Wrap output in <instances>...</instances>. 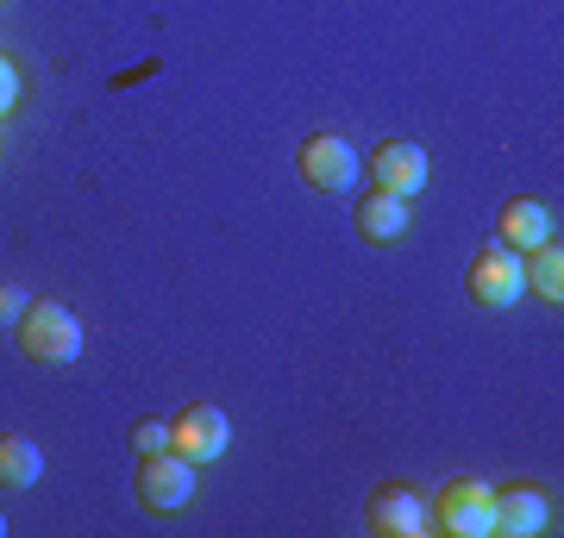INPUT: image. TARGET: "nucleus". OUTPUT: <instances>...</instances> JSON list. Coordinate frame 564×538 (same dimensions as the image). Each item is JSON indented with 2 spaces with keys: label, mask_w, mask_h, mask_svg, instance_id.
Here are the masks:
<instances>
[{
  "label": "nucleus",
  "mask_w": 564,
  "mask_h": 538,
  "mask_svg": "<svg viewBox=\"0 0 564 538\" xmlns=\"http://www.w3.org/2000/svg\"><path fill=\"white\" fill-rule=\"evenodd\" d=\"M25 307H32V295H25L20 282H0V326H20Z\"/></svg>",
  "instance_id": "2eb2a0df"
},
{
  "label": "nucleus",
  "mask_w": 564,
  "mask_h": 538,
  "mask_svg": "<svg viewBox=\"0 0 564 538\" xmlns=\"http://www.w3.org/2000/svg\"><path fill=\"white\" fill-rule=\"evenodd\" d=\"M188 501H195V463L182 458V451H151V458H139V507L176 514Z\"/></svg>",
  "instance_id": "423d86ee"
},
{
  "label": "nucleus",
  "mask_w": 564,
  "mask_h": 538,
  "mask_svg": "<svg viewBox=\"0 0 564 538\" xmlns=\"http://www.w3.org/2000/svg\"><path fill=\"white\" fill-rule=\"evenodd\" d=\"M370 526L383 538H421L426 532V495L408 488V482H383L370 495Z\"/></svg>",
  "instance_id": "6e6552de"
},
{
  "label": "nucleus",
  "mask_w": 564,
  "mask_h": 538,
  "mask_svg": "<svg viewBox=\"0 0 564 538\" xmlns=\"http://www.w3.org/2000/svg\"><path fill=\"white\" fill-rule=\"evenodd\" d=\"M521 288H527L521 251H508L502 239L484 244V251H477V263H470V276H464V295L477 300L484 314H502V307H514V300H521Z\"/></svg>",
  "instance_id": "7ed1b4c3"
},
{
  "label": "nucleus",
  "mask_w": 564,
  "mask_h": 538,
  "mask_svg": "<svg viewBox=\"0 0 564 538\" xmlns=\"http://www.w3.org/2000/svg\"><path fill=\"white\" fill-rule=\"evenodd\" d=\"M370 182H377V188H389V195L414 200V195L426 188V151H421L414 139L377 144V151H370Z\"/></svg>",
  "instance_id": "0eeeda50"
},
{
  "label": "nucleus",
  "mask_w": 564,
  "mask_h": 538,
  "mask_svg": "<svg viewBox=\"0 0 564 538\" xmlns=\"http://www.w3.org/2000/svg\"><path fill=\"white\" fill-rule=\"evenodd\" d=\"M426 532L445 538H496V488L477 476L445 482L440 495L426 501Z\"/></svg>",
  "instance_id": "f257e3e1"
},
{
  "label": "nucleus",
  "mask_w": 564,
  "mask_h": 538,
  "mask_svg": "<svg viewBox=\"0 0 564 538\" xmlns=\"http://www.w3.org/2000/svg\"><path fill=\"white\" fill-rule=\"evenodd\" d=\"M0 532H7V514H0Z\"/></svg>",
  "instance_id": "f3484780"
},
{
  "label": "nucleus",
  "mask_w": 564,
  "mask_h": 538,
  "mask_svg": "<svg viewBox=\"0 0 564 538\" xmlns=\"http://www.w3.org/2000/svg\"><path fill=\"white\" fill-rule=\"evenodd\" d=\"M295 169H302V182L307 188H321V195H351V188H358V151H351V139H339V132H314V139H302Z\"/></svg>",
  "instance_id": "20e7f679"
},
{
  "label": "nucleus",
  "mask_w": 564,
  "mask_h": 538,
  "mask_svg": "<svg viewBox=\"0 0 564 538\" xmlns=\"http://www.w3.org/2000/svg\"><path fill=\"white\" fill-rule=\"evenodd\" d=\"M132 451H139V458L170 451V419H139V426H132Z\"/></svg>",
  "instance_id": "4468645a"
},
{
  "label": "nucleus",
  "mask_w": 564,
  "mask_h": 538,
  "mask_svg": "<svg viewBox=\"0 0 564 538\" xmlns=\"http://www.w3.org/2000/svg\"><path fill=\"white\" fill-rule=\"evenodd\" d=\"M20 351L32 363H51V370L76 363L82 358V319L63 300H32L20 314Z\"/></svg>",
  "instance_id": "f03ea898"
},
{
  "label": "nucleus",
  "mask_w": 564,
  "mask_h": 538,
  "mask_svg": "<svg viewBox=\"0 0 564 538\" xmlns=\"http://www.w3.org/2000/svg\"><path fill=\"white\" fill-rule=\"evenodd\" d=\"M521 276H527V288L540 300H552L558 307L564 300V251H558V239H545V244H533V251H521Z\"/></svg>",
  "instance_id": "f8f14e48"
},
{
  "label": "nucleus",
  "mask_w": 564,
  "mask_h": 538,
  "mask_svg": "<svg viewBox=\"0 0 564 538\" xmlns=\"http://www.w3.org/2000/svg\"><path fill=\"white\" fill-rule=\"evenodd\" d=\"M351 220H358L364 244H395L408 232V200L389 188H370V195H351Z\"/></svg>",
  "instance_id": "9d476101"
},
{
  "label": "nucleus",
  "mask_w": 564,
  "mask_h": 538,
  "mask_svg": "<svg viewBox=\"0 0 564 538\" xmlns=\"http://www.w3.org/2000/svg\"><path fill=\"white\" fill-rule=\"evenodd\" d=\"M226 444H232V426L214 400H188L176 419H170V451H182L188 463H220Z\"/></svg>",
  "instance_id": "39448f33"
},
{
  "label": "nucleus",
  "mask_w": 564,
  "mask_h": 538,
  "mask_svg": "<svg viewBox=\"0 0 564 538\" xmlns=\"http://www.w3.org/2000/svg\"><path fill=\"white\" fill-rule=\"evenodd\" d=\"M552 526V495L533 488V482H514L496 495V532L502 538H540Z\"/></svg>",
  "instance_id": "1a4fd4ad"
},
{
  "label": "nucleus",
  "mask_w": 564,
  "mask_h": 538,
  "mask_svg": "<svg viewBox=\"0 0 564 538\" xmlns=\"http://www.w3.org/2000/svg\"><path fill=\"white\" fill-rule=\"evenodd\" d=\"M496 239H502L508 251H533V244H545L552 239V213H545V200H533V195L502 200V213H496Z\"/></svg>",
  "instance_id": "9b49d317"
},
{
  "label": "nucleus",
  "mask_w": 564,
  "mask_h": 538,
  "mask_svg": "<svg viewBox=\"0 0 564 538\" xmlns=\"http://www.w3.org/2000/svg\"><path fill=\"white\" fill-rule=\"evenodd\" d=\"M13 100H20V69H13V63L0 57V120L13 113Z\"/></svg>",
  "instance_id": "dca6fc26"
},
{
  "label": "nucleus",
  "mask_w": 564,
  "mask_h": 538,
  "mask_svg": "<svg viewBox=\"0 0 564 538\" xmlns=\"http://www.w3.org/2000/svg\"><path fill=\"white\" fill-rule=\"evenodd\" d=\"M44 476V451L25 432H0V488H32Z\"/></svg>",
  "instance_id": "ddd939ff"
}]
</instances>
